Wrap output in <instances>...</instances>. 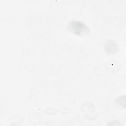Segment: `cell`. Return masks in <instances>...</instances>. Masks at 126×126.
<instances>
[{
	"label": "cell",
	"instance_id": "1",
	"mask_svg": "<svg viewBox=\"0 0 126 126\" xmlns=\"http://www.w3.org/2000/svg\"><path fill=\"white\" fill-rule=\"evenodd\" d=\"M70 31L78 36H83L89 32V29L87 25L78 21H71L68 25Z\"/></svg>",
	"mask_w": 126,
	"mask_h": 126
}]
</instances>
